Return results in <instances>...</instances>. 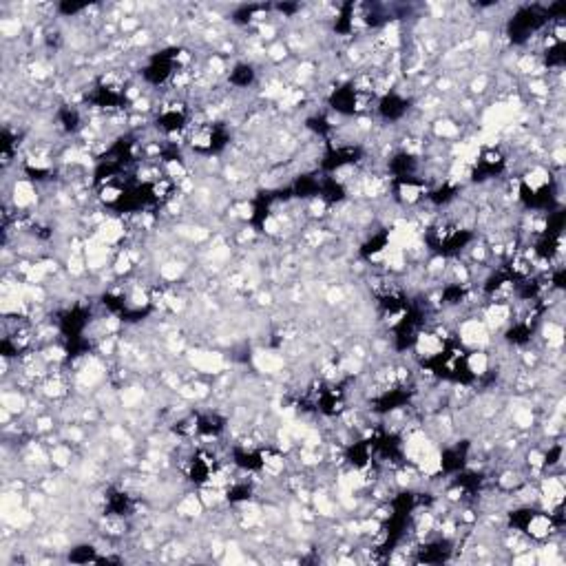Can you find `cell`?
Listing matches in <instances>:
<instances>
[{"instance_id": "6da1fadb", "label": "cell", "mask_w": 566, "mask_h": 566, "mask_svg": "<svg viewBox=\"0 0 566 566\" xmlns=\"http://www.w3.org/2000/svg\"><path fill=\"white\" fill-rule=\"evenodd\" d=\"M458 341L472 350H485L491 343V332L482 319L469 316V319H462L458 323Z\"/></svg>"}, {"instance_id": "7a4b0ae2", "label": "cell", "mask_w": 566, "mask_h": 566, "mask_svg": "<svg viewBox=\"0 0 566 566\" xmlns=\"http://www.w3.org/2000/svg\"><path fill=\"white\" fill-rule=\"evenodd\" d=\"M188 363H190L192 369L199 372V374L215 376V374H222V372H224V367H226V358H224V354H219V352L197 350V352H190Z\"/></svg>"}, {"instance_id": "3957f363", "label": "cell", "mask_w": 566, "mask_h": 566, "mask_svg": "<svg viewBox=\"0 0 566 566\" xmlns=\"http://www.w3.org/2000/svg\"><path fill=\"white\" fill-rule=\"evenodd\" d=\"M553 531H556L553 520L546 514H540V511H537V514H529L527 524H524V533L533 537V540H546Z\"/></svg>"}, {"instance_id": "277c9868", "label": "cell", "mask_w": 566, "mask_h": 566, "mask_svg": "<svg viewBox=\"0 0 566 566\" xmlns=\"http://www.w3.org/2000/svg\"><path fill=\"white\" fill-rule=\"evenodd\" d=\"M175 511H177L179 518H190L192 520V518H199L206 511V507H204V502L199 498V493H186V495H182V500L177 502Z\"/></svg>"}, {"instance_id": "5b68a950", "label": "cell", "mask_w": 566, "mask_h": 566, "mask_svg": "<svg viewBox=\"0 0 566 566\" xmlns=\"http://www.w3.org/2000/svg\"><path fill=\"white\" fill-rule=\"evenodd\" d=\"M465 363H467V372H472L474 376L480 378L491 369V356L485 350H474L472 354H467Z\"/></svg>"}, {"instance_id": "8992f818", "label": "cell", "mask_w": 566, "mask_h": 566, "mask_svg": "<svg viewBox=\"0 0 566 566\" xmlns=\"http://www.w3.org/2000/svg\"><path fill=\"white\" fill-rule=\"evenodd\" d=\"M142 400H144V390L140 388V385H131V388H124L120 392V403H122V407H127V409L140 407Z\"/></svg>"}]
</instances>
